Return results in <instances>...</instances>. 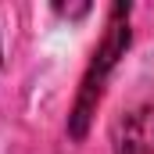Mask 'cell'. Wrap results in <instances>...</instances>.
Here are the masks:
<instances>
[{"instance_id": "6da1fadb", "label": "cell", "mask_w": 154, "mask_h": 154, "mask_svg": "<svg viewBox=\"0 0 154 154\" xmlns=\"http://www.w3.org/2000/svg\"><path fill=\"white\" fill-rule=\"evenodd\" d=\"M129 47V7L115 4L111 7V18H108V29L100 36V47L93 50V61L82 75V86H79L75 108H72V118H68V133L72 140H82L86 129H90V118L97 115V104L104 97V82L111 75V68L118 65V57L125 54Z\"/></svg>"}, {"instance_id": "7a4b0ae2", "label": "cell", "mask_w": 154, "mask_h": 154, "mask_svg": "<svg viewBox=\"0 0 154 154\" xmlns=\"http://www.w3.org/2000/svg\"><path fill=\"white\" fill-rule=\"evenodd\" d=\"M115 154H154V108H136L115 125Z\"/></svg>"}]
</instances>
